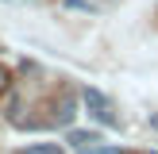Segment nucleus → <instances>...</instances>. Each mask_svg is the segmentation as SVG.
Listing matches in <instances>:
<instances>
[{"mask_svg": "<svg viewBox=\"0 0 158 154\" xmlns=\"http://www.w3.org/2000/svg\"><path fill=\"white\" fill-rule=\"evenodd\" d=\"M73 116H77V96H73L69 89H62L58 96L50 100V123L66 127V123H73Z\"/></svg>", "mask_w": 158, "mask_h": 154, "instance_id": "obj_1", "label": "nucleus"}, {"mask_svg": "<svg viewBox=\"0 0 158 154\" xmlns=\"http://www.w3.org/2000/svg\"><path fill=\"white\" fill-rule=\"evenodd\" d=\"M69 143L73 146H89V143H97V135L93 131H69Z\"/></svg>", "mask_w": 158, "mask_h": 154, "instance_id": "obj_4", "label": "nucleus"}, {"mask_svg": "<svg viewBox=\"0 0 158 154\" xmlns=\"http://www.w3.org/2000/svg\"><path fill=\"white\" fill-rule=\"evenodd\" d=\"M15 154H66L58 143H35V146H23V150H15Z\"/></svg>", "mask_w": 158, "mask_h": 154, "instance_id": "obj_3", "label": "nucleus"}, {"mask_svg": "<svg viewBox=\"0 0 158 154\" xmlns=\"http://www.w3.org/2000/svg\"><path fill=\"white\" fill-rule=\"evenodd\" d=\"M81 100H85V108H89V116H93V120H100V123H108V127H116L112 104L104 100V92H100V89H85V92H81Z\"/></svg>", "mask_w": 158, "mask_h": 154, "instance_id": "obj_2", "label": "nucleus"}, {"mask_svg": "<svg viewBox=\"0 0 158 154\" xmlns=\"http://www.w3.org/2000/svg\"><path fill=\"white\" fill-rule=\"evenodd\" d=\"M12 81H15V77H12V69H8V66H0V92H8V89H12Z\"/></svg>", "mask_w": 158, "mask_h": 154, "instance_id": "obj_5", "label": "nucleus"}]
</instances>
